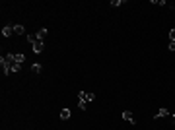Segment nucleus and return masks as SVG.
Masks as SVG:
<instances>
[{"label": "nucleus", "mask_w": 175, "mask_h": 130, "mask_svg": "<svg viewBox=\"0 0 175 130\" xmlns=\"http://www.w3.org/2000/svg\"><path fill=\"white\" fill-rule=\"evenodd\" d=\"M169 39H171V41H173V43H175V27H173V29H171V31H169Z\"/></svg>", "instance_id": "2eb2a0df"}, {"label": "nucleus", "mask_w": 175, "mask_h": 130, "mask_svg": "<svg viewBox=\"0 0 175 130\" xmlns=\"http://www.w3.org/2000/svg\"><path fill=\"white\" fill-rule=\"evenodd\" d=\"M27 41H29V43H35V41H37V35H27Z\"/></svg>", "instance_id": "ddd939ff"}, {"label": "nucleus", "mask_w": 175, "mask_h": 130, "mask_svg": "<svg viewBox=\"0 0 175 130\" xmlns=\"http://www.w3.org/2000/svg\"><path fill=\"white\" fill-rule=\"evenodd\" d=\"M58 117L62 118V120H68V118H70V109H62V111H60V115H58Z\"/></svg>", "instance_id": "20e7f679"}, {"label": "nucleus", "mask_w": 175, "mask_h": 130, "mask_svg": "<svg viewBox=\"0 0 175 130\" xmlns=\"http://www.w3.org/2000/svg\"><path fill=\"white\" fill-rule=\"evenodd\" d=\"M169 51H175V43H173V41L169 43Z\"/></svg>", "instance_id": "f3484780"}, {"label": "nucleus", "mask_w": 175, "mask_h": 130, "mask_svg": "<svg viewBox=\"0 0 175 130\" xmlns=\"http://www.w3.org/2000/svg\"><path fill=\"white\" fill-rule=\"evenodd\" d=\"M78 107H80L82 111H86V109H88V101H84V99H80V101H78Z\"/></svg>", "instance_id": "1a4fd4ad"}, {"label": "nucleus", "mask_w": 175, "mask_h": 130, "mask_svg": "<svg viewBox=\"0 0 175 130\" xmlns=\"http://www.w3.org/2000/svg\"><path fill=\"white\" fill-rule=\"evenodd\" d=\"M93 99H95V93H88V95H86V101H88V103H91Z\"/></svg>", "instance_id": "f8f14e48"}, {"label": "nucleus", "mask_w": 175, "mask_h": 130, "mask_svg": "<svg viewBox=\"0 0 175 130\" xmlns=\"http://www.w3.org/2000/svg\"><path fill=\"white\" fill-rule=\"evenodd\" d=\"M169 113H167V109H160L158 111V115H154V118H163V117H167Z\"/></svg>", "instance_id": "39448f33"}, {"label": "nucleus", "mask_w": 175, "mask_h": 130, "mask_svg": "<svg viewBox=\"0 0 175 130\" xmlns=\"http://www.w3.org/2000/svg\"><path fill=\"white\" fill-rule=\"evenodd\" d=\"M152 4H160V6H165V2H163V0H152Z\"/></svg>", "instance_id": "dca6fc26"}, {"label": "nucleus", "mask_w": 175, "mask_h": 130, "mask_svg": "<svg viewBox=\"0 0 175 130\" xmlns=\"http://www.w3.org/2000/svg\"><path fill=\"white\" fill-rule=\"evenodd\" d=\"M33 52H35V54L43 52V39H37L35 43H33Z\"/></svg>", "instance_id": "f257e3e1"}, {"label": "nucleus", "mask_w": 175, "mask_h": 130, "mask_svg": "<svg viewBox=\"0 0 175 130\" xmlns=\"http://www.w3.org/2000/svg\"><path fill=\"white\" fill-rule=\"evenodd\" d=\"M171 8H173V10H175V6H171Z\"/></svg>", "instance_id": "a211bd4d"}, {"label": "nucleus", "mask_w": 175, "mask_h": 130, "mask_svg": "<svg viewBox=\"0 0 175 130\" xmlns=\"http://www.w3.org/2000/svg\"><path fill=\"white\" fill-rule=\"evenodd\" d=\"M14 60H16V62H18V64H21V62H24V60H26V56H24V54H21V52H19V54H14Z\"/></svg>", "instance_id": "0eeeda50"}, {"label": "nucleus", "mask_w": 175, "mask_h": 130, "mask_svg": "<svg viewBox=\"0 0 175 130\" xmlns=\"http://www.w3.org/2000/svg\"><path fill=\"white\" fill-rule=\"evenodd\" d=\"M121 117H123L125 120H127V122H130V124H136V118L132 117V113H130V111H125V113L121 115Z\"/></svg>", "instance_id": "f03ea898"}, {"label": "nucleus", "mask_w": 175, "mask_h": 130, "mask_svg": "<svg viewBox=\"0 0 175 130\" xmlns=\"http://www.w3.org/2000/svg\"><path fill=\"white\" fill-rule=\"evenodd\" d=\"M86 95H88L86 91H78V99H84V101H86Z\"/></svg>", "instance_id": "4468645a"}, {"label": "nucleus", "mask_w": 175, "mask_h": 130, "mask_svg": "<svg viewBox=\"0 0 175 130\" xmlns=\"http://www.w3.org/2000/svg\"><path fill=\"white\" fill-rule=\"evenodd\" d=\"M2 35H4V37H12V35H14V25L2 27Z\"/></svg>", "instance_id": "7ed1b4c3"}, {"label": "nucleus", "mask_w": 175, "mask_h": 130, "mask_svg": "<svg viewBox=\"0 0 175 130\" xmlns=\"http://www.w3.org/2000/svg\"><path fill=\"white\" fill-rule=\"evenodd\" d=\"M31 72H33V74H39V72H41V64L33 62V64H31Z\"/></svg>", "instance_id": "6e6552de"}, {"label": "nucleus", "mask_w": 175, "mask_h": 130, "mask_svg": "<svg viewBox=\"0 0 175 130\" xmlns=\"http://www.w3.org/2000/svg\"><path fill=\"white\" fill-rule=\"evenodd\" d=\"M45 35H47V29L43 27V29H39V33H37V39H43Z\"/></svg>", "instance_id": "9b49d317"}, {"label": "nucleus", "mask_w": 175, "mask_h": 130, "mask_svg": "<svg viewBox=\"0 0 175 130\" xmlns=\"http://www.w3.org/2000/svg\"><path fill=\"white\" fill-rule=\"evenodd\" d=\"M123 4H125L123 0H111V6L113 8H119V6H123Z\"/></svg>", "instance_id": "9d476101"}, {"label": "nucleus", "mask_w": 175, "mask_h": 130, "mask_svg": "<svg viewBox=\"0 0 175 130\" xmlns=\"http://www.w3.org/2000/svg\"><path fill=\"white\" fill-rule=\"evenodd\" d=\"M14 33H16V35H24L26 29H24V25H14Z\"/></svg>", "instance_id": "423d86ee"}, {"label": "nucleus", "mask_w": 175, "mask_h": 130, "mask_svg": "<svg viewBox=\"0 0 175 130\" xmlns=\"http://www.w3.org/2000/svg\"><path fill=\"white\" fill-rule=\"evenodd\" d=\"M173 118H175V113H173Z\"/></svg>", "instance_id": "6ab92c4d"}]
</instances>
